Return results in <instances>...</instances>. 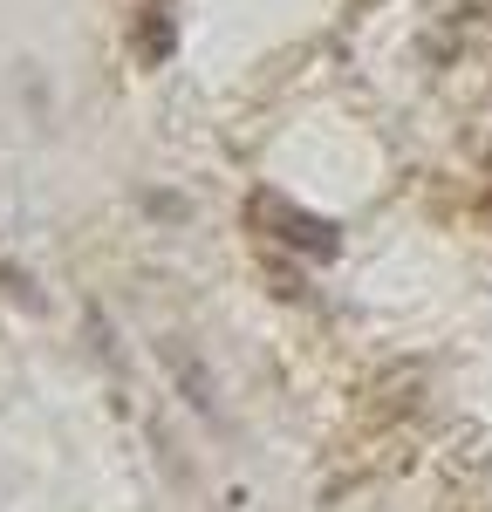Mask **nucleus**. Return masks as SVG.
<instances>
[{
  "label": "nucleus",
  "mask_w": 492,
  "mask_h": 512,
  "mask_svg": "<svg viewBox=\"0 0 492 512\" xmlns=\"http://www.w3.org/2000/svg\"><path fill=\"white\" fill-rule=\"evenodd\" d=\"M253 219H260V226H274V239L301 246V253H335V226L315 219V212H301V205H287L281 192H260V198H253Z\"/></svg>",
  "instance_id": "nucleus-1"
}]
</instances>
